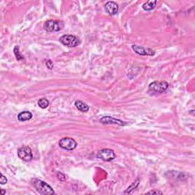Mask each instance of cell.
Segmentation results:
<instances>
[{"label":"cell","instance_id":"8992f818","mask_svg":"<svg viewBox=\"0 0 195 195\" xmlns=\"http://www.w3.org/2000/svg\"><path fill=\"white\" fill-rule=\"evenodd\" d=\"M59 146L63 149L71 151L75 149V147L77 146V143L74 139L71 137H64L59 140Z\"/></svg>","mask_w":195,"mask_h":195},{"label":"cell","instance_id":"7c38bea8","mask_svg":"<svg viewBox=\"0 0 195 195\" xmlns=\"http://www.w3.org/2000/svg\"><path fill=\"white\" fill-rule=\"evenodd\" d=\"M32 118V114L29 111H22L18 115V119L20 121H29Z\"/></svg>","mask_w":195,"mask_h":195},{"label":"cell","instance_id":"30bf717a","mask_svg":"<svg viewBox=\"0 0 195 195\" xmlns=\"http://www.w3.org/2000/svg\"><path fill=\"white\" fill-rule=\"evenodd\" d=\"M105 9L106 12H108L109 15H113L117 14V12H118L119 7L118 5L115 3V2L110 1L106 3V4L105 5Z\"/></svg>","mask_w":195,"mask_h":195},{"label":"cell","instance_id":"52a82bcc","mask_svg":"<svg viewBox=\"0 0 195 195\" xmlns=\"http://www.w3.org/2000/svg\"><path fill=\"white\" fill-rule=\"evenodd\" d=\"M18 156L24 162H30L33 159L32 151L29 146H22L18 150Z\"/></svg>","mask_w":195,"mask_h":195},{"label":"cell","instance_id":"4fadbf2b","mask_svg":"<svg viewBox=\"0 0 195 195\" xmlns=\"http://www.w3.org/2000/svg\"><path fill=\"white\" fill-rule=\"evenodd\" d=\"M157 1L156 0H150V1L146 2L143 5V8L145 11H150L152 10L156 7Z\"/></svg>","mask_w":195,"mask_h":195},{"label":"cell","instance_id":"8fae6325","mask_svg":"<svg viewBox=\"0 0 195 195\" xmlns=\"http://www.w3.org/2000/svg\"><path fill=\"white\" fill-rule=\"evenodd\" d=\"M75 106L76 107L77 109L80 110L82 112H87L89 110V106L85 104L83 101H80V100H77L75 101Z\"/></svg>","mask_w":195,"mask_h":195},{"label":"cell","instance_id":"7a4b0ae2","mask_svg":"<svg viewBox=\"0 0 195 195\" xmlns=\"http://www.w3.org/2000/svg\"><path fill=\"white\" fill-rule=\"evenodd\" d=\"M168 88V83L167 82H158V81H155V82H152L150 85H149V92L152 95H158L163 93L165 91H166Z\"/></svg>","mask_w":195,"mask_h":195},{"label":"cell","instance_id":"9a60e30c","mask_svg":"<svg viewBox=\"0 0 195 195\" xmlns=\"http://www.w3.org/2000/svg\"><path fill=\"white\" fill-rule=\"evenodd\" d=\"M139 183H140V180L137 179L136 182H133L132 184H131V185L129 187H127V189H126V191H124V194H130V193L131 192V191H133V189H135V188H136V187H137V186L139 185Z\"/></svg>","mask_w":195,"mask_h":195},{"label":"cell","instance_id":"9c48e42d","mask_svg":"<svg viewBox=\"0 0 195 195\" xmlns=\"http://www.w3.org/2000/svg\"><path fill=\"white\" fill-rule=\"evenodd\" d=\"M100 121L101 123H102L104 124H117V125L120 126H124L126 125V123L124 122V121H122L121 120H119V119H116L112 117H109V116H105V117H101L100 119Z\"/></svg>","mask_w":195,"mask_h":195},{"label":"cell","instance_id":"ba28073f","mask_svg":"<svg viewBox=\"0 0 195 195\" xmlns=\"http://www.w3.org/2000/svg\"><path fill=\"white\" fill-rule=\"evenodd\" d=\"M132 49L135 53L141 56H153L155 54V51L152 50V49L146 48V47L139 46V45H132Z\"/></svg>","mask_w":195,"mask_h":195},{"label":"cell","instance_id":"ffe728a7","mask_svg":"<svg viewBox=\"0 0 195 195\" xmlns=\"http://www.w3.org/2000/svg\"><path fill=\"white\" fill-rule=\"evenodd\" d=\"M0 183L1 184H5L7 183V179L3 174H1V178H0Z\"/></svg>","mask_w":195,"mask_h":195},{"label":"cell","instance_id":"3957f363","mask_svg":"<svg viewBox=\"0 0 195 195\" xmlns=\"http://www.w3.org/2000/svg\"><path fill=\"white\" fill-rule=\"evenodd\" d=\"M59 42L66 47H74L80 45V40L74 35L65 34L59 38Z\"/></svg>","mask_w":195,"mask_h":195},{"label":"cell","instance_id":"277c9868","mask_svg":"<svg viewBox=\"0 0 195 195\" xmlns=\"http://www.w3.org/2000/svg\"><path fill=\"white\" fill-rule=\"evenodd\" d=\"M64 27L63 22L60 21L49 20L47 21L44 25V28L47 32H55V31H59Z\"/></svg>","mask_w":195,"mask_h":195},{"label":"cell","instance_id":"ac0fdd59","mask_svg":"<svg viewBox=\"0 0 195 195\" xmlns=\"http://www.w3.org/2000/svg\"><path fill=\"white\" fill-rule=\"evenodd\" d=\"M57 177L58 178H59V180L61 181V182H64V181L66 180V176H65L63 173H61V172H59L57 173Z\"/></svg>","mask_w":195,"mask_h":195},{"label":"cell","instance_id":"6da1fadb","mask_svg":"<svg viewBox=\"0 0 195 195\" xmlns=\"http://www.w3.org/2000/svg\"><path fill=\"white\" fill-rule=\"evenodd\" d=\"M31 184L34 187V188L40 193V194H45V195H50V194H54L55 192L53 190V188L47 184L46 182H43V181L40 180L38 178H33L31 180Z\"/></svg>","mask_w":195,"mask_h":195},{"label":"cell","instance_id":"2e32d148","mask_svg":"<svg viewBox=\"0 0 195 195\" xmlns=\"http://www.w3.org/2000/svg\"><path fill=\"white\" fill-rule=\"evenodd\" d=\"M14 54H15V57H16V59H18V60H21V59H23L24 57H22V54H21L20 53V50H19V47L18 46H15V47H14Z\"/></svg>","mask_w":195,"mask_h":195},{"label":"cell","instance_id":"e0dca14e","mask_svg":"<svg viewBox=\"0 0 195 195\" xmlns=\"http://www.w3.org/2000/svg\"><path fill=\"white\" fill-rule=\"evenodd\" d=\"M146 194H163V193L161 191H159V190L155 189L146 192Z\"/></svg>","mask_w":195,"mask_h":195},{"label":"cell","instance_id":"5bb4252c","mask_svg":"<svg viewBox=\"0 0 195 195\" xmlns=\"http://www.w3.org/2000/svg\"><path fill=\"white\" fill-rule=\"evenodd\" d=\"M49 104H50L49 101L45 98H40L38 102V106H39L40 108H42V109H45V108H47V107L49 106Z\"/></svg>","mask_w":195,"mask_h":195},{"label":"cell","instance_id":"d6986e66","mask_svg":"<svg viewBox=\"0 0 195 195\" xmlns=\"http://www.w3.org/2000/svg\"><path fill=\"white\" fill-rule=\"evenodd\" d=\"M46 66L48 69H52L53 67H54V63L51 60H47L46 61Z\"/></svg>","mask_w":195,"mask_h":195},{"label":"cell","instance_id":"5b68a950","mask_svg":"<svg viewBox=\"0 0 195 195\" xmlns=\"http://www.w3.org/2000/svg\"><path fill=\"white\" fill-rule=\"evenodd\" d=\"M116 155L114 150L110 149H103L98 151L97 153L98 159L105 162H110L115 159Z\"/></svg>","mask_w":195,"mask_h":195},{"label":"cell","instance_id":"44dd1931","mask_svg":"<svg viewBox=\"0 0 195 195\" xmlns=\"http://www.w3.org/2000/svg\"><path fill=\"white\" fill-rule=\"evenodd\" d=\"M1 191H2V193H3V194H5V193H6V192H5V191H4V190H3V189H2V190H1Z\"/></svg>","mask_w":195,"mask_h":195}]
</instances>
